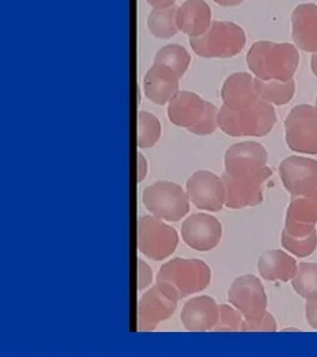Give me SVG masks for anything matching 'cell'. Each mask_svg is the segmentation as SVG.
<instances>
[{"mask_svg": "<svg viewBox=\"0 0 317 357\" xmlns=\"http://www.w3.org/2000/svg\"><path fill=\"white\" fill-rule=\"evenodd\" d=\"M300 55L291 43L258 41L247 54V66L257 79L288 82L299 66Z\"/></svg>", "mask_w": 317, "mask_h": 357, "instance_id": "1", "label": "cell"}, {"mask_svg": "<svg viewBox=\"0 0 317 357\" xmlns=\"http://www.w3.org/2000/svg\"><path fill=\"white\" fill-rule=\"evenodd\" d=\"M275 123V107L261 98L246 109H231L223 105L218 113V126L229 137H266Z\"/></svg>", "mask_w": 317, "mask_h": 357, "instance_id": "2", "label": "cell"}, {"mask_svg": "<svg viewBox=\"0 0 317 357\" xmlns=\"http://www.w3.org/2000/svg\"><path fill=\"white\" fill-rule=\"evenodd\" d=\"M218 109L197 93L179 92L169 103L168 115L173 124L197 135L216 131Z\"/></svg>", "mask_w": 317, "mask_h": 357, "instance_id": "3", "label": "cell"}, {"mask_svg": "<svg viewBox=\"0 0 317 357\" xmlns=\"http://www.w3.org/2000/svg\"><path fill=\"white\" fill-rule=\"evenodd\" d=\"M243 29L233 22L216 21L203 35L190 38L193 51L204 58H231L246 45Z\"/></svg>", "mask_w": 317, "mask_h": 357, "instance_id": "4", "label": "cell"}, {"mask_svg": "<svg viewBox=\"0 0 317 357\" xmlns=\"http://www.w3.org/2000/svg\"><path fill=\"white\" fill-rule=\"evenodd\" d=\"M156 279L172 284L183 298L206 289L211 283V271L203 260L177 257L162 266Z\"/></svg>", "mask_w": 317, "mask_h": 357, "instance_id": "5", "label": "cell"}, {"mask_svg": "<svg viewBox=\"0 0 317 357\" xmlns=\"http://www.w3.org/2000/svg\"><path fill=\"white\" fill-rule=\"evenodd\" d=\"M179 300L180 295L172 284L157 282L143 294L138 304L137 331H154L159 323L174 314Z\"/></svg>", "mask_w": 317, "mask_h": 357, "instance_id": "6", "label": "cell"}, {"mask_svg": "<svg viewBox=\"0 0 317 357\" xmlns=\"http://www.w3.org/2000/svg\"><path fill=\"white\" fill-rule=\"evenodd\" d=\"M189 197L180 185L158 181L146 188L143 193V204L154 217L162 220H181L188 214Z\"/></svg>", "mask_w": 317, "mask_h": 357, "instance_id": "7", "label": "cell"}, {"mask_svg": "<svg viewBox=\"0 0 317 357\" xmlns=\"http://www.w3.org/2000/svg\"><path fill=\"white\" fill-rule=\"evenodd\" d=\"M179 236L173 227L161 218L143 215L138 220V248L145 256L153 260H163L177 248Z\"/></svg>", "mask_w": 317, "mask_h": 357, "instance_id": "8", "label": "cell"}, {"mask_svg": "<svg viewBox=\"0 0 317 357\" xmlns=\"http://www.w3.org/2000/svg\"><path fill=\"white\" fill-rule=\"evenodd\" d=\"M272 176L273 171L267 166L244 176L223 174L225 206L231 209L259 206L263 200L264 185Z\"/></svg>", "mask_w": 317, "mask_h": 357, "instance_id": "9", "label": "cell"}, {"mask_svg": "<svg viewBox=\"0 0 317 357\" xmlns=\"http://www.w3.org/2000/svg\"><path fill=\"white\" fill-rule=\"evenodd\" d=\"M288 148L298 153L317 154V107L302 104L289 112L285 121Z\"/></svg>", "mask_w": 317, "mask_h": 357, "instance_id": "10", "label": "cell"}, {"mask_svg": "<svg viewBox=\"0 0 317 357\" xmlns=\"http://www.w3.org/2000/svg\"><path fill=\"white\" fill-rule=\"evenodd\" d=\"M228 301L244 319L257 320L267 312V296L261 281L253 275L239 276L231 284Z\"/></svg>", "mask_w": 317, "mask_h": 357, "instance_id": "11", "label": "cell"}, {"mask_svg": "<svg viewBox=\"0 0 317 357\" xmlns=\"http://www.w3.org/2000/svg\"><path fill=\"white\" fill-rule=\"evenodd\" d=\"M186 190L189 200L198 209L219 212L225 204L222 178L211 172H195L187 181Z\"/></svg>", "mask_w": 317, "mask_h": 357, "instance_id": "12", "label": "cell"}, {"mask_svg": "<svg viewBox=\"0 0 317 357\" xmlns=\"http://www.w3.org/2000/svg\"><path fill=\"white\" fill-rule=\"evenodd\" d=\"M284 187L292 197L311 195L317 190V160L291 156L279 166Z\"/></svg>", "mask_w": 317, "mask_h": 357, "instance_id": "13", "label": "cell"}, {"mask_svg": "<svg viewBox=\"0 0 317 357\" xmlns=\"http://www.w3.org/2000/svg\"><path fill=\"white\" fill-rule=\"evenodd\" d=\"M184 243L195 250L206 252L216 248L222 235V227L216 218L197 213L190 215L181 225Z\"/></svg>", "mask_w": 317, "mask_h": 357, "instance_id": "14", "label": "cell"}, {"mask_svg": "<svg viewBox=\"0 0 317 357\" xmlns=\"http://www.w3.org/2000/svg\"><path fill=\"white\" fill-rule=\"evenodd\" d=\"M268 154L266 148L254 141L237 143L226 151L225 173L244 176L266 167Z\"/></svg>", "mask_w": 317, "mask_h": 357, "instance_id": "15", "label": "cell"}, {"mask_svg": "<svg viewBox=\"0 0 317 357\" xmlns=\"http://www.w3.org/2000/svg\"><path fill=\"white\" fill-rule=\"evenodd\" d=\"M316 223L317 190L309 195L292 197L286 211V231L294 236H307L316 231Z\"/></svg>", "mask_w": 317, "mask_h": 357, "instance_id": "16", "label": "cell"}, {"mask_svg": "<svg viewBox=\"0 0 317 357\" xmlns=\"http://www.w3.org/2000/svg\"><path fill=\"white\" fill-rule=\"evenodd\" d=\"M220 305L209 296L191 298L184 304L181 314V323L186 331H211L219 321Z\"/></svg>", "mask_w": 317, "mask_h": 357, "instance_id": "17", "label": "cell"}, {"mask_svg": "<svg viewBox=\"0 0 317 357\" xmlns=\"http://www.w3.org/2000/svg\"><path fill=\"white\" fill-rule=\"evenodd\" d=\"M222 98L226 107L231 109H246L259 101L255 79L246 72L231 74L223 83Z\"/></svg>", "mask_w": 317, "mask_h": 357, "instance_id": "18", "label": "cell"}, {"mask_svg": "<svg viewBox=\"0 0 317 357\" xmlns=\"http://www.w3.org/2000/svg\"><path fill=\"white\" fill-rule=\"evenodd\" d=\"M292 37L298 48L317 52V5H298L292 13Z\"/></svg>", "mask_w": 317, "mask_h": 357, "instance_id": "19", "label": "cell"}, {"mask_svg": "<svg viewBox=\"0 0 317 357\" xmlns=\"http://www.w3.org/2000/svg\"><path fill=\"white\" fill-rule=\"evenodd\" d=\"M180 77L167 66L154 65L145 75V92L157 105L170 103L179 93Z\"/></svg>", "mask_w": 317, "mask_h": 357, "instance_id": "20", "label": "cell"}, {"mask_svg": "<svg viewBox=\"0 0 317 357\" xmlns=\"http://www.w3.org/2000/svg\"><path fill=\"white\" fill-rule=\"evenodd\" d=\"M178 29L190 38L203 35L211 26V10L205 0H186L177 9Z\"/></svg>", "mask_w": 317, "mask_h": 357, "instance_id": "21", "label": "cell"}, {"mask_svg": "<svg viewBox=\"0 0 317 357\" xmlns=\"http://www.w3.org/2000/svg\"><path fill=\"white\" fill-rule=\"evenodd\" d=\"M258 269L267 281L288 282L296 275L298 265L294 257L281 250H267L260 257Z\"/></svg>", "mask_w": 317, "mask_h": 357, "instance_id": "22", "label": "cell"}, {"mask_svg": "<svg viewBox=\"0 0 317 357\" xmlns=\"http://www.w3.org/2000/svg\"><path fill=\"white\" fill-rule=\"evenodd\" d=\"M255 88L259 98L277 106L288 104L295 95L294 79L280 82L277 79L263 80L256 77Z\"/></svg>", "mask_w": 317, "mask_h": 357, "instance_id": "23", "label": "cell"}, {"mask_svg": "<svg viewBox=\"0 0 317 357\" xmlns=\"http://www.w3.org/2000/svg\"><path fill=\"white\" fill-rule=\"evenodd\" d=\"M175 6L154 8L148 18V27L152 34L158 38H170L178 31Z\"/></svg>", "mask_w": 317, "mask_h": 357, "instance_id": "24", "label": "cell"}, {"mask_svg": "<svg viewBox=\"0 0 317 357\" xmlns=\"http://www.w3.org/2000/svg\"><path fill=\"white\" fill-rule=\"evenodd\" d=\"M291 284L295 292L306 301L317 300V263L302 262L298 265Z\"/></svg>", "mask_w": 317, "mask_h": 357, "instance_id": "25", "label": "cell"}, {"mask_svg": "<svg viewBox=\"0 0 317 357\" xmlns=\"http://www.w3.org/2000/svg\"><path fill=\"white\" fill-rule=\"evenodd\" d=\"M191 62V56L183 46L172 44L163 47L154 57V65L167 66L179 77H183Z\"/></svg>", "mask_w": 317, "mask_h": 357, "instance_id": "26", "label": "cell"}, {"mask_svg": "<svg viewBox=\"0 0 317 357\" xmlns=\"http://www.w3.org/2000/svg\"><path fill=\"white\" fill-rule=\"evenodd\" d=\"M161 135V126L156 117L145 112L138 113L137 145L139 148H152Z\"/></svg>", "mask_w": 317, "mask_h": 357, "instance_id": "27", "label": "cell"}, {"mask_svg": "<svg viewBox=\"0 0 317 357\" xmlns=\"http://www.w3.org/2000/svg\"><path fill=\"white\" fill-rule=\"evenodd\" d=\"M282 245L291 254L298 257L311 256L317 248V232L316 231L304 237L294 236L286 229L282 231Z\"/></svg>", "mask_w": 317, "mask_h": 357, "instance_id": "28", "label": "cell"}, {"mask_svg": "<svg viewBox=\"0 0 317 357\" xmlns=\"http://www.w3.org/2000/svg\"><path fill=\"white\" fill-rule=\"evenodd\" d=\"M244 317L241 312L231 306L222 304L220 305L219 321L214 331L234 332L241 331Z\"/></svg>", "mask_w": 317, "mask_h": 357, "instance_id": "29", "label": "cell"}, {"mask_svg": "<svg viewBox=\"0 0 317 357\" xmlns=\"http://www.w3.org/2000/svg\"><path fill=\"white\" fill-rule=\"evenodd\" d=\"M277 331V322H275L274 317L268 312L260 319H244L241 328V331L243 332H275Z\"/></svg>", "mask_w": 317, "mask_h": 357, "instance_id": "30", "label": "cell"}, {"mask_svg": "<svg viewBox=\"0 0 317 357\" xmlns=\"http://www.w3.org/2000/svg\"><path fill=\"white\" fill-rule=\"evenodd\" d=\"M137 269V287L140 291L150 286L153 282L154 275L150 266L142 259H138Z\"/></svg>", "mask_w": 317, "mask_h": 357, "instance_id": "31", "label": "cell"}, {"mask_svg": "<svg viewBox=\"0 0 317 357\" xmlns=\"http://www.w3.org/2000/svg\"><path fill=\"white\" fill-rule=\"evenodd\" d=\"M305 312L309 325L317 331V300L306 301Z\"/></svg>", "mask_w": 317, "mask_h": 357, "instance_id": "32", "label": "cell"}, {"mask_svg": "<svg viewBox=\"0 0 317 357\" xmlns=\"http://www.w3.org/2000/svg\"><path fill=\"white\" fill-rule=\"evenodd\" d=\"M148 165L145 156L138 153V182L143 181L147 174Z\"/></svg>", "mask_w": 317, "mask_h": 357, "instance_id": "33", "label": "cell"}, {"mask_svg": "<svg viewBox=\"0 0 317 357\" xmlns=\"http://www.w3.org/2000/svg\"><path fill=\"white\" fill-rule=\"evenodd\" d=\"M147 1L154 8H168L174 6L177 0H147Z\"/></svg>", "mask_w": 317, "mask_h": 357, "instance_id": "34", "label": "cell"}, {"mask_svg": "<svg viewBox=\"0 0 317 357\" xmlns=\"http://www.w3.org/2000/svg\"><path fill=\"white\" fill-rule=\"evenodd\" d=\"M215 3L222 7H236L241 5L244 0H213Z\"/></svg>", "mask_w": 317, "mask_h": 357, "instance_id": "35", "label": "cell"}, {"mask_svg": "<svg viewBox=\"0 0 317 357\" xmlns=\"http://www.w3.org/2000/svg\"><path fill=\"white\" fill-rule=\"evenodd\" d=\"M311 66L314 75L317 77V52H314L311 56Z\"/></svg>", "mask_w": 317, "mask_h": 357, "instance_id": "36", "label": "cell"}, {"mask_svg": "<svg viewBox=\"0 0 317 357\" xmlns=\"http://www.w3.org/2000/svg\"><path fill=\"white\" fill-rule=\"evenodd\" d=\"M316 107H317V98H316Z\"/></svg>", "mask_w": 317, "mask_h": 357, "instance_id": "37", "label": "cell"}]
</instances>
